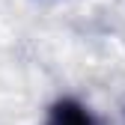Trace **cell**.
<instances>
[{
	"label": "cell",
	"instance_id": "6da1fadb",
	"mask_svg": "<svg viewBox=\"0 0 125 125\" xmlns=\"http://www.w3.org/2000/svg\"><path fill=\"white\" fill-rule=\"evenodd\" d=\"M48 125H98V122H95V116H92L81 101L60 98L48 110Z\"/></svg>",
	"mask_w": 125,
	"mask_h": 125
}]
</instances>
